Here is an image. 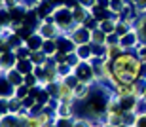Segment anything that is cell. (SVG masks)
<instances>
[{
    "label": "cell",
    "mask_w": 146,
    "mask_h": 127,
    "mask_svg": "<svg viewBox=\"0 0 146 127\" xmlns=\"http://www.w3.org/2000/svg\"><path fill=\"white\" fill-rule=\"evenodd\" d=\"M142 63L135 51H125L116 61H110V87L114 83H133L142 74Z\"/></svg>",
    "instance_id": "1"
},
{
    "label": "cell",
    "mask_w": 146,
    "mask_h": 127,
    "mask_svg": "<svg viewBox=\"0 0 146 127\" xmlns=\"http://www.w3.org/2000/svg\"><path fill=\"white\" fill-rule=\"evenodd\" d=\"M25 46H27L31 51H38V50H42V46H44V38L40 36L38 32H34L31 38L25 40Z\"/></svg>",
    "instance_id": "15"
},
{
    "label": "cell",
    "mask_w": 146,
    "mask_h": 127,
    "mask_svg": "<svg viewBox=\"0 0 146 127\" xmlns=\"http://www.w3.org/2000/svg\"><path fill=\"white\" fill-rule=\"evenodd\" d=\"M29 59L34 63V66H38V65H46V63L49 61V57L44 53L42 50H38V51H31V55H29Z\"/></svg>",
    "instance_id": "20"
},
{
    "label": "cell",
    "mask_w": 146,
    "mask_h": 127,
    "mask_svg": "<svg viewBox=\"0 0 146 127\" xmlns=\"http://www.w3.org/2000/svg\"><path fill=\"white\" fill-rule=\"evenodd\" d=\"M25 83H27L29 87H36V85H40L38 78L34 76V72H31V74H25Z\"/></svg>",
    "instance_id": "31"
},
{
    "label": "cell",
    "mask_w": 146,
    "mask_h": 127,
    "mask_svg": "<svg viewBox=\"0 0 146 127\" xmlns=\"http://www.w3.org/2000/svg\"><path fill=\"white\" fill-rule=\"evenodd\" d=\"M2 76H4L6 80L13 85V87H19V85H23V83H25V74H21L17 68H10V70L4 72Z\"/></svg>",
    "instance_id": "10"
},
{
    "label": "cell",
    "mask_w": 146,
    "mask_h": 127,
    "mask_svg": "<svg viewBox=\"0 0 146 127\" xmlns=\"http://www.w3.org/2000/svg\"><path fill=\"white\" fill-rule=\"evenodd\" d=\"M139 44H141V38H139V32H137L135 28H131L125 36L119 38V46H121L125 51H135L137 48H139Z\"/></svg>",
    "instance_id": "6"
},
{
    "label": "cell",
    "mask_w": 146,
    "mask_h": 127,
    "mask_svg": "<svg viewBox=\"0 0 146 127\" xmlns=\"http://www.w3.org/2000/svg\"><path fill=\"white\" fill-rule=\"evenodd\" d=\"M0 68H2V74L4 72H8L10 68H15L17 65V55H15V51H8V53H2L0 55Z\"/></svg>",
    "instance_id": "9"
},
{
    "label": "cell",
    "mask_w": 146,
    "mask_h": 127,
    "mask_svg": "<svg viewBox=\"0 0 146 127\" xmlns=\"http://www.w3.org/2000/svg\"><path fill=\"white\" fill-rule=\"evenodd\" d=\"M93 127H99V125H93Z\"/></svg>",
    "instance_id": "38"
},
{
    "label": "cell",
    "mask_w": 146,
    "mask_h": 127,
    "mask_svg": "<svg viewBox=\"0 0 146 127\" xmlns=\"http://www.w3.org/2000/svg\"><path fill=\"white\" fill-rule=\"evenodd\" d=\"M135 127H146V110H141L139 114H137Z\"/></svg>",
    "instance_id": "32"
},
{
    "label": "cell",
    "mask_w": 146,
    "mask_h": 127,
    "mask_svg": "<svg viewBox=\"0 0 146 127\" xmlns=\"http://www.w3.org/2000/svg\"><path fill=\"white\" fill-rule=\"evenodd\" d=\"M42 51L48 57H55V53L59 51V46H57V40H44Z\"/></svg>",
    "instance_id": "18"
},
{
    "label": "cell",
    "mask_w": 146,
    "mask_h": 127,
    "mask_svg": "<svg viewBox=\"0 0 146 127\" xmlns=\"http://www.w3.org/2000/svg\"><path fill=\"white\" fill-rule=\"evenodd\" d=\"M51 15H53V21L57 23V27H59L65 34H68L72 28L76 27L72 8H68V6H59V8H55Z\"/></svg>",
    "instance_id": "2"
},
{
    "label": "cell",
    "mask_w": 146,
    "mask_h": 127,
    "mask_svg": "<svg viewBox=\"0 0 146 127\" xmlns=\"http://www.w3.org/2000/svg\"><path fill=\"white\" fill-rule=\"evenodd\" d=\"M55 118H76V108L74 103H59V106L55 108Z\"/></svg>",
    "instance_id": "8"
},
{
    "label": "cell",
    "mask_w": 146,
    "mask_h": 127,
    "mask_svg": "<svg viewBox=\"0 0 146 127\" xmlns=\"http://www.w3.org/2000/svg\"><path fill=\"white\" fill-rule=\"evenodd\" d=\"M15 68L21 74H31V72L34 70V63L29 59V57H25V59H17V65H15Z\"/></svg>",
    "instance_id": "16"
},
{
    "label": "cell",
    "mask_w": 146,
    "mask_h": 127,
    "mask_svg": "<svg viewBox=\"0 0 146 127\" xmlns=\"http://www.w3.org/2000/svg\"><path fill=\"white\" fill-rule=\"evenodd\" d=\"M76 57L80 59V61H91L93 57V48L91 44H82V46H76Z\"/></svg>",
    "instance_id": "14"
},
{
    "label": "cell",
    "mask_w": 146,
    "mask_h": 127,
    "mask_svg": "<svg viewBox=\"0 0 146 127\" xmlns=\"http://www.w3.org/2000/svg\"><path fill=\"white\" fill-rule=\"evenodd\" d=\"M135 55L139 57V61L142 63V65H146V44H139V48L135 50Z\"/></svg>",
    "instance_id": "28"
},
{
    "label": "cell",
    "mask_w": 146,
    "mask_h": 127,
    "mask_svg": "<svg viewBox=\"0 0 146 127\" xmlns=\"http://www.w3.org/2000/svg\"><path fill=\"white\" fill-rule=\"evenodd\" d=\"M141 101H142V103H144V105H146V89H144V93L141 95Z\"/></svg>",
    "instance_id": "35"
},
{
    "label": "cell",
    "mask_w": 146,
    "mask_h": 127,
    "mask_svg": "<svg viewBox=\"0 0 146 127\" xmlns=\"http://www.w3.org/2000/svg\"><path fill=\"white\" fill-rule=\"evenodd\" d=\"M57 127H74V118H55Z\"/></svg>",
    "instance_id": "29"
},
{
    "label": "cell",
    "mask_w": 146,
    "mask_h": 127,
    "mask_svg": "<svg viewBox=\"0 0 146 127\" xmlns=\"http://www.w3.org/2000/svg\"><path fill=\"white\" fill-rule=\"evenodd\" d=\"M36 32L44 40H57L61 34H65L57 27V23L53 21V15H48V17H44V19H40V23H38V27H36Z\"/></svg>",
    "instance_id": "3"
},
{
    "label": "cell",
    "mask_w": 146,
    "mask_h": 127,
    "mask_svg": "<svg viewBox=\"0 0 146 127\" xmlns=\"http://www.w3.org/2000/svg\"><path fill=\"white\" fill-rule=\"evenodd\" d=\"M72 13H74V21L76 25H86V21L91 17V11L87 10V8H84V6H76V8H72Z\"/></svg>",
    "instance_id": "12"
},
{
    "label": "cell",
    "mask_w": 146,
    "mask_h": 127,
    "mask_svg": "<svg viewBox=\"0 0 146 127\" xmlns=\"http://www.w3.org/2000/svg\"><path fill=\"white\" fill-rule=\"evenodd\" d=\"M123 53H125V50L121 46H106V61H116Z\"/></svg>",
    "instance_id": "19"
},
{
    "label": "cell",
    "mask_w": 146,
    "mask_h": 127,
    "mask_svg": "<svg viewBox=\"0 0 146 127\" xmlns=\"http://www.w3.org/2000/svg\"><path fill=\"white\" fill-rule=\"evenodd\" d=\"M93 91V85L91 83H84V82H78L74 87V97L76 101H86L89 97V93Z\"/></svg>",
    "instance_id": "11"
},
{
    "label": "cell",
    "mask_w": 146,
    "mask_h": 127,
    "mask_svg": "<svg viewBox=\"0 0 146 127\" xmlns=\"http://www.w3.org/2000/svg\"><path fill=\"white\" fill-rule=\"evenodd\" d=\"M46 127H57V123L53 122V123H49V125H46Z\"/></svg>",
    "instance_id": "37"
},
{
    "label": "cell",
    "mask_w": 146,
    "mask_h": 127,
    "mask_svg": "<svg viewBox=\"0 0 146 127\" xmlns=\"http://www.w3.org/2000/svg\"><path fill=\"white\" fill-rule=\"evenodd\" d=\"M106 46H119V36L116 32H110L106 36Z\"/></svg>",
    "instance_id": "33"
},
{
    "label": "cell",
    "mask_w": 146,
    "mask_h": 127,
    "mask_svg": "<svg viewBox=\"0 0 146 127\" xmlns=\"http://www.w3.org/2000/svg\"><path fill=\"white\" fill-rule=\"evenodd\" d=\"M131 28H133V25L121 19V21H118V23H116V30H114V32H116V34L119 36V38H121V36H125V34L129 32Z\"/></svg>",
    "instance_id": "22"
},
{
    "label": "cell",
    "mask_w": 146,
    "mask_h": 127,
    "mask_svg": "<svg viewBox=\"0 0 146 127\" xmlns=\"http://www.w3.org/2000/svg\"><path fill=\"white\" fill-rule=\"evenodd\" d=\"M101 127H114V125H110V123L106 122V120H104V123H103V125H101Z\"/></svg>",
    "instance_id": "36"
},
{
    "label": "cell",
    "mask_w": 146,
    "mask_h": 127,
    "mask_svg": "<svg viewBox=\"0 0 146 127\" xmlns=\"http://www.w3.org/2000/svg\"><path fill=\"white\" fill-rule=\"evenodd\" d=\"M106 36L108 34L101 30V28H93L91 30V44H99V46H106Z\"/></svg>",
    "instance_id": "17"
},
{
    "label": "cell",
    "mask_w": 146,
    "mask_h": 127,
    "mask_svg": "<svg viewBox=\"0 0 146 127\" xmlns=\"http://www.w3.org/2000/svg\"><path fill=\"white\" fill-rule=\"evenodd\" d=\"M78 4L84 6V8H87V10L91 11L95 6H97V0H78Z\"/></svg>",
    "instance_id": "34"
},
{
    "label": "cell",
    "mask_w": 146,
    "mask_h": 127,
    "mask_svg": "<svg viewBox=\"0 0 146 127\" xmlns=\"http://www.w3.org/2000/svg\"><path fill=\"white\" fill-rule=\"evenodd\" d=\"M137 122V112H123V123L127 127H135Z\"/></svg>",
    "instance_id": "27"
},
{
    "label": "cell",
    "mask_w": 146,
    "mask_h": 127,
    "mask_svg": "<svg viewBox=\"0 0 146 127\" xmlns=\"http://www.w3.org/2000/svg\"><path fill=\"white\" fill-rule=\"evenodd\" d=\"M133 28L139 32V38H141V42H142V44H146V13H141V15L137 17Z\"/></svg>",
    "instance_id": "13"
},
{
    "label": "cell",
    "mask_w": 146,
    "mask_h": 127,
    "mask_svg": "<svg viewBox=\"0 0 146 127\" xmlns=\"http://www.w3.org/2000/svg\"><path fill=\"white\" fill-rule=\"evenodd\" d=\"M57 46H59L61 53H74V51H76L74 40H72L68 34H61L59 38H57Z\"/></svg>",
    "instance_id": "7"
},
{
    "label": "cell",
    "mask_w": 146,
    "mask_h": 127,
    "mask_svg": "<svg viewBox=\"0 0 146 127\" xmlns=\"http://www.w3.org/2000/svg\"><path fill=\"white\" fill-rule=\"evenodd\" d=\"M72 40H74L76 46H82V44H91V30L86 27V25H76L68 32Z\"/></svg>",
    "instance_id": "5"
},
{
    "label": "cell",
    "mask_w": 146,
    "mask_h": 127,
    "mask_svg": "<svg viewBox=\"0 0 146 127\" xmlns=\"http://www.w3.org/2000/svg\"><path fill=\"white\" fill-rule=\"evenodd\" d=\"M125 6H127V0H110L108 10L112 11V13H121Z\"/></svg>",
    "instance_id": "23"
},
{
    "label": "cell",
    "mask_w": 146,
    "mask_h": 127,
    "mask_svg": "<svg viewBox=\"0 0 146 127\" xmlns=\"http://www.w3.org/2000/svg\"><path fill=\"white\" fill-rule=\"evenodd\" d=\"M106 122H108L110 125H114V127L125 125L123 123V114H108V116H106Z\"/></svg>",
    "instance_id": "24"
},
{
    "label": "cell",
    "mask_w": 146,
    "mask_h": 127,
    "mask_svg": "<svg viewBox=\"0 0 146 127\" xmlns=\"http://www.w3.org/2000/svg\"><path fill=\"white\" fill-rule=\"evenodd\" d=\"M31 95V87H29L27 83H23V85H19V87H15V97L17 99H25V97H29Z\"/></svg>",
    "instance_id": "26"
},
{
    "label": "cell",
    "mask_w": 146,
    "mask_h": 127,
    "mask_svg": "<svg viewBox=\"0 0 146 127\" xmlns=\"http://www.w3.org/2000/svg\"><path fill=\"white\" fill-rule=\"evenodd\" d=\"M74 76L78 78V82L91 83V85L97 83V76H95L93 65L89 61H80V63H78V65L74 66Z\"/></svg>",
    "instance_id": "4"
},
{
    "label": "cell",
    "mask_w": 146,
    "mask_h": 127,
    "mask_svg": "<svg viewBox=\"0 0 146 127\" xmlns=\"http://www.w3.org/2000/svg\"><path fill=\"white\" fill-rule=\"evenodd\" d=\"M99 28H101V30H104L106 34H110V32H114V30H116V21H114V19L101 21V23H99Z\"/></svg>",
    "instance_id": "25"
},
{
    "label": "cell",
    "mask_w": 146,
    "mask_h": 127,
    "mask_svg": "<svg viewBox=\"0 0 146 127\" xmlns=\"http://www.w3.org/2000/svg\"><path fill=\"white\" fill-rule=\"evenodd\" d=\"M131 4L135 6L137 15H141V13H146V0H131Z\"/></svg>",
    "instance_id": "30"
},
{
    "label": "cell",
    "mask_w": 146,
    "mask_h": 127,
    "mask_svg": "<svg viewBox=\"0 0 146 127\" xmlns=\"http://www.w3.org/2000/svg\"><path fill=\"white\" fill-rule=\"evenodd\" d=\"M72 72H74V66L68 65V63H57V76L59 80H65L66 76H70Z\"/></svg>",
    "instance_id": "21"
}]
</instances>
